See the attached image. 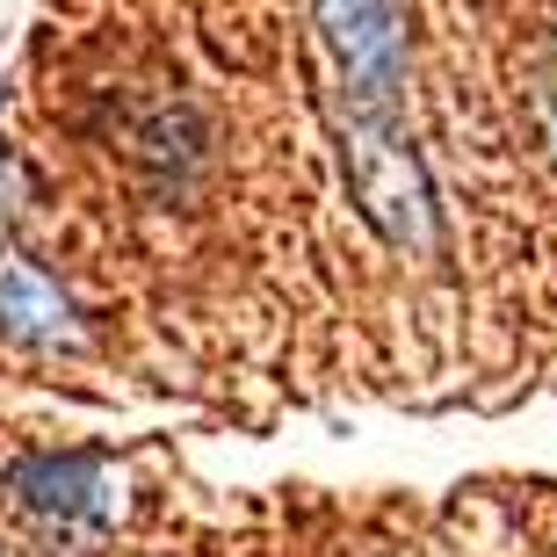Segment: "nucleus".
Wrapping results in <instances>:
<instances>
[{
	"mask_svg": "<svg viewBox=\"0 0 557 557\" xmlns=\"http://www.w3.org/2000/svg\"><path fill=\"white\" fill-rule=\"evenodd\" d=\"M341 166H348V188H355V203H362V218H370L392 247H428L434 239V188H428V174H420L398 116H362V109H348Z\"/></svg>",
	"mask_w": 557,
	"mask_h": 557,
	"instance_id": "1",
	"label": "nucleus"
},
{
	"mask_svg": "<svg viewBox=\"0 0 557 557\" xmlns=\"http://www.w3.org/2000/svg\"><path fill=\"white\" fill-rule=\"evenodd\" d=\"M319 29L348 73V109L392 116L398 87H406V15L398 8H319Z\"/></svg>",
	"mask_w": 557,
	"mask_h": 557,
	"instance_id": "2",
	"label": "nucleus"
},
{
	"mask_svg": "<svg viewBox=\"0 0 557 557\" xmlns=\"http://www.w3.org/2000/svg\"><path fill=\"white\" fill-rule=\"evenodd\" d=\"M8 493L44 521H65V529H109L116 521V485H109V463L95 449H65V456H22L8 471Z\"/></svg>",
	"mask_w": 557,
	"mask_h": 557,
	"instance_id": "3",
	"label": "nucleus"
},
{
	"mask_svg": "<svg viewBox=\"0 0 557 557\" xmlns=\"http://www.w3.org/2000/svg\"><path fill=\"white\" fill-rule=\"evenodd\" d=\"M0 333L22 348H81V311L44 269L0 253Z\"/></svg>",
	"mask_w": 557,
	"mask_h": 557,
	"instance_id": "4",
	"label": "nucleus"
},
{
	"mask_svg": "<svg viewBox=\"0 0 557 557\" xmlns=\"http://www.w3.org/2000/svg\"><path fill=\"white\" fill-rule=\"evenodd\" d=\"M536 116H543V145L557 152V87H543V95H536Z\"/></svg>",
	"mask_w": 557,
	"mask_h": 557,
	"instance_id": "5",
	"label": "nucleus"
}]
</instances>
